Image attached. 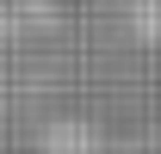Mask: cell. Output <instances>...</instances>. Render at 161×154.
I'll return each instance as SVG.
<instances>
[{"mask_svg":"<svg viewBox=\"0 0 161 154\" xmlns=\"http://www.w3.org/2000/svg\"><path fill=\"white\" fill-rule=\"evenodd\" d=\"M43 154H112L99 123H80V117H62L43 130Z\"/></svg>","mask_w":161,"mask_h":154,"instance_id":"obj_1","label":"cell"}]
</instances>
